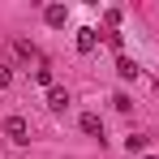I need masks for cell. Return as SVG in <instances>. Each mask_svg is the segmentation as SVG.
Returning <instances> with one entry per match:
<instances>
[{
    "instance_id": "ba28073f",
    "label": "cell",
    "mask_w": 159,
    "mask_h": 159,
    "mask_svg": "<svg viewBox=\"0 0 159 159\" xmlns=\"http://www.w3.org/2000/svg\"><path fill=\"white\" fill-rule=\"evenodd\" d=\"M13 52L22 56V60H39V48H34V43H26V39H17V43H13Z\"/></svg>"
},
{
    "instance_id": "8992f818",
    "label": "cell",
    "mask_w": 159,
    "mask_h": 159,
    "mask_svg": "<svg viewBox=\"0 0 159 159\" xmlns=\"http://www.w3.org/2000/svg\"><path fill=\"white\" fill-rule=\"evenodd\" d=\"M82 133H90V138H103V120H99L95 112H86V116H82Z\"/></svg>"
},
{
    "instance_id": "7a4b0ae2",
    "label": "cell",
    "mask_w": 159,
    "mask_h": 159,
    "mask_svg": "<svg viewBox=\"0 0 159 159\" xmlns=\"http://www.w3.org/2000/svg\"><path fill=\"white\" fill-rule=\"evenodd\" d=\"M95 48H99V30H95V26H82L78 30V52H95Z\"/></svg>"
},
{
    "instance_id": "9c48e42d",
    "label": "cell",
    "mask_w": 159,
    "mask_h": 159,
    "mask_svg": "<svg viewBox=\"0 0 159 159\" xmlns=\"http://www.w3.org/2000/svg\"><path fill=\"white\" fill-rule=\"evenodd\" d=\"M142 146H146V133H129V138H125V151H142Z\"/></svg>"
},
{
    "instance_id": "30bf717a",
    "label": "cell",
    "mask_w": 159,
    "mask_h": 159,
    "mask_svg": "<svg viewBox=\"0 0 159 159\" xmlns=\"http://www.w3.org/2000/svg\"><path fill=\"white\" fill-rule=\"evenodd\" d=\"M9 82H13V73H9V69H4V65H0V90H4V86H9Z\"/></svg>"
},
{
    "instance_id": "52a82bcc",
    "label": "cell",
    "mask_w": 159,
    "mask_h": 159,
    "mask_svg": "<svg viewBox=\"0 0 159 159\" xmlns=\"http://www.w3.org/2000/svg\"><path fill=\"white\" fill-rule=\"evenodd\" d=\"M116 73H120V78L129 82V78H138L142 69H138V60H129V56H120V60H116Z\"/></svg>"
},
{
    "instance_id": "3957f363",
    "label": "cell",
    "mask_w": 159,
    "mask_h": 159,
    "mask_svg": "<svg viewBox=\"0 0 159 159\" xmlns=\"http://www.w3.org/2000/svg\"><path fill=\"white\" fill-rule=\"evenodd\" d=\"M48 107H52V112H65V107H69V90H65V86H52V90H48Z\"/></svg>"
},
{
    "instance_id": "6da1fadb",
    "label": "cell",
    "mask_w": 159,
    "mask_h": 159,
    "mask_svg": "<svg viewBox=\"0 0 159 159\" xmlns=\"http://www.w3.org/2000/svg\"><path fill=\"white\" fill-rule=\"evenodd\" d=\"M4 138H9V142H30V125L22 116H9V120H4Z\"/></svg>"
},
{
    "instance_id": "5b68a950",
    "label": "cell",
    "mask_w": 159,
    "mask_h": 159,
    "mask_svg": "<svg viewBox=\"0 0 159 159\" xmlns=\"http://www.w3.org/2000/svg\"><path fill=\"white\" fill-rule=\"evenodd\" d=\"M43 17H48V26H65L69 9H65V4H48V9H43Z\"/></svg>"
},
{
    "instance_id": "8fae6325",
    "label": "cell",
    "mask_w": 159,
    "mask_h": 159,
    "mask_svg": "<svg viewBox=\"0 0 159 159\" xmlns=\"http://www.w3.org/2000/svg\"><path fill=\"white\" fill-rule=\"evenodd\" d=\"M142 159H155V155H142Z\"/></svg>"
},
{
    "instance_id": "277c9868",
    "label": "cell",
    "mask_w": 159,
    "mask_h": 159,
    "mask_svg": "<svg viewBox=\"0 0 159 159\" xmlns=\"http://www.w3.org/2000/svg\"><path fill=\"white\" fill-rule=\"evenodd\" d=\"M30 78L39 82V86H48V90H52V65H48V60H39V65L30 69Z\"/></svg>"
}]
</instances>
